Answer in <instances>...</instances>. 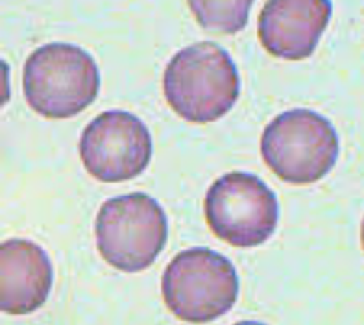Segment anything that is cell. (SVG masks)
<instances>
[{
	"label": "cell",
	"mask_w": 364,
	"mask_h": 325,
	"mask_svg": "<svg viewBox=\"0 0 364 325\" xmlns=\"http://www.w3.org/2000/svg\"><path fill=\"white\" fill-rule=\"evenodd\" d=\"M168 106L189 122L208 124L224 117L240 95V76L228 50L213 41L181 48L163 74Z\"/></svg>",
	"instance_id": "6da1fadb"
},
{
	"label": "cell",
	"mask_w": 364,
	"mask_h": 325,
	"mask_svg": "<svg viewBox=\"0 0 364 325\" xmlns=\"http://www.w3.org/2000/svg\"><path fill=\"white\" fill-rule=\"evenodd\" d=\"M28 106L46 119H69L98 97L97 61L69 43H48L28 55L23 73Z\"/></svg>",
	"instance_id": "7a4b0ae2"
},
{
	"label": "cell",
	"mask_w": 364,
	"mask_h": 325,
	"mask_svg": "<svg viewBox=\"0 0 364 325\" xmlns=\"http://www.w3.org/2000/svg\"><path fill=\"white\" fill-rule=\"evenodd\" d=\"M161 294L176 318L208 324L231 311L239 298V275L228 257L209 247H191L168 262Z\"/></svg>",
	"instance_id": "3957f363"
},
{
	"label": "cell",
	"mask_w": 364,
	"mask_h": 325,
	"mask_svg": "<svg viewBox=\"0 0 364 325\" xmlns=\"http://www.w3.org/2000/svg\"><path fill=\"white\" fill-rule=\"evenodd\" d=\"M261 154L268 169L287 183H314L337 163V129L313 110L285 111L264 128Z\"/></svg>",
	"instance_id": "277c9868"
},
{
	"label": "cell",
	"mask_w": 364,
	"mask_h": 325,
	"mask_svg": "<svg viewBox=\"0 0 364 325\" xmlns=\"http://www.w3.org/2000/svg\"><path fill=\"white\" fill-rule=\"evenodd\" d=\"M97 247L104 261L120 272L146 270L168 240L163 207L143 193L109 198L95 222Z\"/></svg>",
	"instance_id": "5b68a950"
},
{
	"label": "cell",
	"mask_w": 364,
	"mask_h": 325,
	"mask_svg": "<svg viewBox=\"0 0 364 325\" xmlns=\"http://www.w3.org/2000/svg\"><path fill=\"white\" fill-rule=\"evenodd\" d=\"M203 213L213 233L235 247H255L276 231L279 207L263 179L250 172H230L205 193Z\"/></svg>",
	"instance_id": "8992f818"
},
{
	"label": "cell",
	"mask_w": 364,
	"mask_h": 325,
	"mask_svg": "<svg viewBox=\"0 0 364 325\" xmlns=\"http://www.w3.org/2000/svg\"><path fill=\"white\" fill-rule=\"evenodd\" d=\"M152 151V135L146 124L122 110L100 113L80 137L83 166L104 183H120L143 174Z\"/></svg>",
	"instance_id": "52a82bcc"
},
{
	"label": "cell",
	"mask_w": 364,
	"mask_h": 325,
	"mask_svg": "<svg viewBox=\"0 0 364 325\" xmlns=\"http://www.w3.org/2000/svg\"><path fill=\"white\" fill-rule=\"evenodd\" d=\"M331 14L328 0H268L257 21L259 41L276 58L305 60L316 50Z\"/></svg>",
	"instance_id": "ba28073f"
},
{
	"label": "cell",
	"mask_w": 364,
	"mask_h": 325,
	"mask_svg": "<svg viewBox=\"0 0 364 325\" xmlns=\"http://www.w3.org/2000/svg\"><path fill=\"white\" fill-rule=\"evenodd\" d=\"M54 268L39 244L24 238L0 246V309L6 314H30L50 296Z\"/></svg>",
	"instance_id": "9c48e42d"
},
{
	"label": "cell",
	"mask_w": 364,
	"mask_h": 325,
	"mask_svg": "<svg viewBox=\"0 0 364 325\" xmlns=\"http://www.w3.org/2000/svg\"><path fill=\"white\" fill-rule=\"evenodd\" d=\"M254 2H189L194 17L202 26L222 33H235L248 21Z\"/></svg>",
	"instance_id": "30bf717a"
},
{
	"label": "cell",
	"mask_w": 364,
	"mask_h": 325,
	"mask_svg": "<svg viewBox=\"0 0 364 325\" xmlns=\"http://www.w3.org/2000/svg\"><path fill=\"white\" fill-rule=\"evenodd\" d=\"M235 325H264V324H259V321H239Z\"/></svg>",
	"instance_id": "8fae6325"
},
{
	"label": "cell",
	"mask_w": 364,
	"mask_h": 325,
	"mask_svg": "<svg viewBox=\"0 0 364 325\" xmlns=\"http://www.w3.org/2000/svg\"><path fill=\"white\" fill-rule=\"evenodd\" d=\"M360 243H363V247H364V220H363V225H360Z\"/></svg>",
	"instance_id": "7c38bea8"
}]
</instances>
